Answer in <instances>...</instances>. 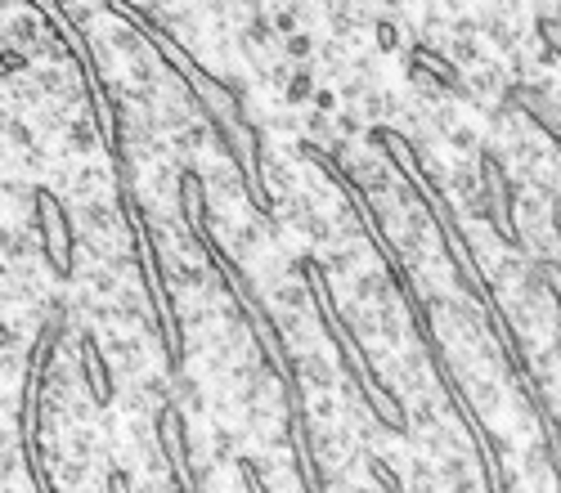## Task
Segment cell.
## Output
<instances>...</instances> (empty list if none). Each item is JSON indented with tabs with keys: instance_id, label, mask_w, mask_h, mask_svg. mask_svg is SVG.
I'll return each instance as SVG.
<instances>
[{
	"instance_id": "cell-19",
	"label": "cell",
	"mask_w": 561,
	"mask_h": 493,
	"mask_svg": "<svg viewBox=\"0 0 561 493\" xmlns=\"http://www.w3.org/2000/svg\"><path fill=\"white\" fill-rule=\"evenodd\" d=\"M86 283H90V292H95V296H113V301L126 292V278H122V274H113V269H90V274H86Z\"/></svg>"
},
{
	"instance_id": "cell-7",
	"label": "cell",
	"mask_w": 561,
	"mask_h": 493,
	"mask_svg": "<svg viewBox=\"0 0 561 493\" xmlns=\"http://www.w3.org/2000/svg\"><path fill=\"white\" fill-rule=\"evenodd\" d=\"M171 283H175V287H189V292H207V287H211L207 265H202V260H189V256H171Z\"/></svg>"
},
{
	"instance_id": "cell-5",
	"label": "cell",
	"mask_w": 561,
	"mask_h": 493,
	"mask_svg": "<svg viewBox=\"0 0 561 493\" xmlns=\"http://www.w3.org/2000/svg\"><path fill=\"white\" fill-rule=\"evenodd\" d=\"M302 377L310 381L315 395H333V386H337V368H333V359L324 350H306L302 354Z\"/></svg>"
},
{
	"instance_id": "cell-28",
	"label": "cell",
	"mask_w": 561,
	"mask_h": 493,
	"mask_svg": "<svg viewBox=\"0 0 561 493\" xmlns=\"http://www.w3.org/2000/svg\"><path fill=\"white\" fill-rule=\"evenodd\" d=\"M175 149H180V153H202V149H207V126L189 122L184 131H175Z\"/></svg>"
},
{
	"instance_id": "cell-33",
	"label": "cell",
	"mask_w": 561,
	"mask_h": 493,
	"mask_svg": "<svg viewBox=\"0 0 561 493\" xmlns=\"http://www.w3.org/2000/svg\"><path fill=\"white\" fill-rule=\"evenodd\" d=\"M5 140H10L14 149H28V144H32V126L19 122V117H10V122H5Z\"/></svg>"
},
{
	"instance_id": "cell-6",
	"label": "cell",
	"mask_w": 561,
	"mask_h": 493,
	"mask_svg": "<svg viewBox=\"0 0 561 493\" xmlns=\"http://www.w3.org/2000/svg\"><path fill=\"white\" fill-rule=\"evenodd\" d=\"M269 301H274L278 314H310L306 310V287L297 278H274L269 283Z\"/></svg>"
},
{
	"instance_id": "cell-30",
	"label": "cell",
	"mask_w": 561,
	"mask_h": 493,
	"mask_svg": "<svg viewBox=\"0 0 561 493\" xmlns=\"http://www.w3.org/2000/svg\"><path fill=\"white\" fill-rule=\"evenodd\" d=\"M364 189H369V193H378V198H382V193H391V171H387L382 162H364Z\"/></svg>"
},
{
	"instance_id": "cell-41",
	"label": "cell",
	"mask_w": 561,
	"mask_h": 493,
	"mask_svg": "<svg viewBox=\"0 0 561 493\" xmlns=\"http://www.w3.org/2000/svg\"><path fill=\"white\" fill-rule=\"evenodd\" d=\"M153 493H171V489H162V484H157V489H153Z\"/></svg>"
},
{
	"instance_id": "cell-25",
	"label": "cell",
	"mask_w": 561,
	"mask_h": 493,
	"mask_svg": "<svg viewBox=\"0 0 561 493\" xmlns=\"http://www.w3.org/2000/svg\"><path fill=\"white\" fill-rule=\"evenodd\" d=\"M284 332H288L297 345L315 350V345H310V336H315V323H310V314H284Z\"/></svg>"
},
{
	"instance_id": "cell-22",
	"label": "cell",
	"mask_w": 561,
	"mask_h": 493,
	"mask_svg": "<svg viewBox=\"0 0 561 493\" xmlns=\"http://www.w3.org/2000/svg\"><path fill=\"white\" fill-rule=\"evenodd\" d=\"M360 108H364V117H369V122H387V117L395 113V95H387V90H369Z\"/></svg>"
},
{
	"instance_id": "cell-35",
	"label": "cell",
	"mask_w": 561,
	"mask_h": 493,
	"mask_svg": "<svg viewBox=\"0 0 561 493\" xmlns=\"http://www.w3.org/2000/svg\"><path fill=\"white\" fill-rule=\"evenodd\" d=\"M72 457H86V462L95 457V435H90V430H77V435H72Z\"/></svg>"
},
{
	"instance_id": "cell-39",
	"label": "cell",
	"mask_w": 561,
	"mask_h": 493,
	"mask_svg": "<svg viewBox=\"0 0 561 493\" xmlns=\"http://www.w3.org/2000/svg\"><path fill=\"white\" fill-rule=\"evenodd\" d=\"M454 493H480V484H476V475H467V480H458V484H449Z\"/></svg>"
},
{
	"instance_id": "cell-37",
	"label": "cell",
	"mask_w": 561,
	"mask_h": 493,
	"mask_svg": "<svg viewBox=\"0 0 561 493\" xmlns=\"http://www.w3.org/2000/svg\"><path fill=\"white\" fill-rule=\"evenodd\" d=\"M315 113H337V90H319L315 95Z\"/></svg>"
},
{
	"instance_id": "cell-14",
	"label": "cell",
	"mask_w": 561,
	"mask_h": 493,
	"mask_svg": "<svg viewBox=\"0 0 561 493\" xmlns=\"http://www.w3.org/2000/svg\"><path fill=\"white\" fill-rule=\"evenodd\" d=\"M449 189H454V198H463V202H472V198H480V171L476 166H454V175H449Z\"/></svg>"
},
{
	"instance_id": "cell-26",
	"label": "cell",
	"mask_w": 561,
	"mask_h": 493,
	"mask_svg": "<svg viewBox=\"0 0 561 493\" xmlns=\"http://www.w3.org/2000/svg\"><path fill=\"white\" fill-rule=\"evenodd\" d=\"M310 417L319 421V426H337V417H342V404H337V395H310Z\"/></svg>"
},
{
	"instance_id": "cell-31",
	"label": "cell",
	"mask_w": 561,
	"mask_h": 493,
	"mask_svg": "<svg viewBox=\"0 0 561 493\" xmlns=\"http://www.w3.org/2000/svg\"><path fill=\"white\" fill-rule=\"evenodd\" d=\"M360 260H364V247H360V242H351V247H342V251H333V256H328V269L346 274V269H355Z\"/></svg>"
},
{
	"instance_id": "cell-8",
	"label": "cell",
	"mask_w": 561,
	"mask_h": 493,
	"mask_svg": "<svg viewBox=\"0 0 561 493\" xmlns=\"http://www.w3.org/2000/svg\"><path fill=\"white\" fill-rule=\"evenodd\" d=\"M512 162H516L525 175H539V166L548 162V144H543V140H530V135H516V140H512Z\"/></svg>"
},
{
	"instance_id": "cell-2",
	"label": "cell",
	"mask_w": 561,
	"mask_h": 493,
	"mask_svg": "<svg viewBox=\"0 0 561 493\" xmlns=\"http://www.w3.org/2000/svg\"><path fill=\"white\" fill-rule=\"evenodd\" d=\"M463 381H467V395H472V404L485 412V417H498L503 412V386L489 377V372H463Z\"/></svg>"
},
{
	"instance_id": "cell-20",
	"label": "cell",
	"mask_w": 561,
	"mask_h": 493,
	"mask_svg": "<svg viewBox=\"0 0 561 493\" xmlns=\"http://www.w3.org/2000/svg\"><path fill=\"white\" fill-rule=\"evenodd\" d=\"M503 77H507V72H503V64H494V59H489L485 68H476V72H472V90H476V95H498Z\"/></svg>"
},
{
	"instance_id": "cell-4",
	"label": "cell",
	"mask_w": 561,
	"mask_h": 493,
	"mask_svg": "<svg viewBox=\"0 0 561 493\" xmlns=\"http://www.w3.org/2000/svg\"><path fill=\"white\" fill-rule=\"evenodd\" d=\"M108 350H113V359H117V372H126V377H140V372L149 368V350H144L135 336L108 332Z\"/></svg>"
},
{
	"instance_id": "cell-17",
	"label": "cell",
	"mask_w": 561,
	"mask_h": 493,
	"mask_svg": "<svg viewBox=\"0 0 561 493\" xmlns=\"http://www.w3.org/2000/svg\"><path fill=\"white\" fill-rule=\"evenodd\" d=\"M449 55H454V64H458V68H472V72L489 64V59H485V50H480L472 37H458V41L449 46Z\"/></svg>"
},
{
	"instance_id": "cell-42",
	"label": "cell",
	"mask_w": 561,
	"mask_h": 493,
	"mask_svg": "<svg viewBox=\"0 0 561 493\" xmlns=\"http://www.w3.org/2000/svg\"><path fill=\"white\" fill-rule=\"evenodd\" d=\"M355 493H373V489H355Z\"/></svg>"
},
{
	"instance_id": "cell-23",
	"label": "cell",
	"mask_w": 561,
	"mask_h": 493,
	"mask_svg": "<svg viewBox=\"0 0 561 493\" xmlns=\"http://www.w3.org/2000/svg\"><path fill=\"white\" fill-rule=\"evenodd\" d=\"M86 480H90V462L86 457H64L59 462V484L64 489H81Z\"/></svg>"
},
{
	"instance_id": "cell-36",
	"label": "cell",
	"mask_w": 561,
	"mask_h": 493,
	"mask_svg": "<svg viewBox=\"0 0 561 493\" xmlns=\"http://www.w3.org/2000/svg\"><path fill=\"white\" fill-rule=\"evenodd\" d=\"M28 251H32V242H28V234H14V238L5 242V256H10V260H23Z\"/></svg>"
},
{
	"instance_id": "cell-18",
	"label": "cell",
	"mask_w": 561,
	"mask_h": 493,
	"mask_svg": "<svg viewBox=\"0 0 561 493\" xmlns=\"http://www.w3.org/2000/svg\"><path fill=\"white\" fill-rule=\"evenodd\" d=\"M229 251H234L238 260H251V256L260 251V229H256V225H238L234 238H229Z\"/></svg>"
},
{
	"instance_id": "cell-24",
	"label": "cell",
	"mask_w": 561,
	"mask_h": 493,
	"mask_svg": "<svg viewBox=\"0 0 561 493\" xmlns=\"http://www.w3.org/2000/svg\"><path fill=\"white\" fill-rule=\"evenodd\" d=\"M521 225L530 229V234H543V220H548V202L543 198H521Z\"/></svg>"
},
{
	"instance_id": "cell-16",
	"label": "cell",
	"mask_w": 561,
	"mask_h": 493,
	"mask_svg": "<svg viewBox=\"0 0 561 493\" xmlns=\"http://www.w3.org/2000/svg\"><path fill=\"white\" fill-rule=\"evenodd\" d=\"M108 46H113L117 55H126L131 64H135V59L144 55V46H140V37H135V32H131L126 23H113V28H108Z\"/></svg>"
},
{
	"instance_id": "cell-27",
	"label": "cell",
	"mask_w": 561,
	"mask_h": 493,
	"mask_svg": "<svg viewBox=\"0 0 561 493\" xmlns=\"http://www.w3.org/2000/svg\"><path fill=\"white\" fill-rule=\"evenodd\" d=\"M310 95H319L310 72H297V77H288V86H284V99H288V104H306Z\"/></svg>"
},
{
	"instance_id": "cell-10",
	"label": "cell",
	"mask_w": 561,
	"mask_h": 493,
	"mask_svg": "<svg viewBox=\"0 0 561 493\" xmlns=\"http://www.w3.org/2000/svg\"><path fill=\"white\" fill-rule=\"evenodd\" d=\"M113 319H117L122 327H131V332L144 327V305H140V292H135V287H126V292L113 301Z\"/></svg>"
},
{
	"instance_id": "cell-38",
	"label": "cell",
	"mask_w": 561,
	"mask_h": 493,
	"mask_svg": "<svg viewBox=\"0 0 561 493\" xmlns=\"http://www.w3.org/2000/svg\"><path fill=\"white\" fill-rule=\"evenodd\" d=\"M278 32L297 37V10H278Z\"/></svg>"
},
{
	"instance_id": "cell-13",
	"label": "cell",
	"mask_w": 561,
	"mask_h": 493,
	"mask_svg": "<svg viewBox=\"0 0 561 493\" xmlns=\"http://www.w3.org/2000/svg\"><path fill=\"white\" fill-rule=\"evenodd\" d=\"M476 144H480V131H476V126H467V122H458V126H449V131H445V149H449V153H458V157H472V153H476Z\"/></svg>"
},
{
	"instance_id": "cell-21",
	"label": "cell",
	"mask_w": 561,
	"mask_h": 493,
	"mask_svg": "<svg viewBox=\"0 0 561 493\" xmlns=\"http://www.w3.org/2000/svg\"><path fill=\"white\" fill-rule=\"evenodd\" d=\"M315 448H319L324 462H346V457H351V453H346V430H333V435L319 430V435H315Z\"/></svg>"
},
{
	"instance_id": "cell-9",
	"label": "cell",
	"mask_w": 561,
	"mask_h": 493,
	"mask_svg": "<svg viewBox=\"0 0 561 493\" xmlns=\"http://www.w3.org/2000/svg\"><path fill=\"white\" fill-rule=\"evenodd\" d=\"M378 327H382V341H387L391 350H409V345H404V314H400L395 301L378 305Z\"/></svg>"
},
{
	"instance_id": "cell-34",
	"label": "cell",
	"mask_w": 561,
	"mask_h": 493,
	"mask_svg": "<svg viewBox=\"0 0 561 493\" xmlns=\"http://www.w3.org/2000/svg\"><path fill=\"white\" fill-rule=\"evenodd\" d=\"M521 274H525L521 260H512V256H498V260H494V278H498V283H521Z\"/></svg>"
},
{
	"instance_id": "cell-11",
	"label": "cell",
	"mask_w": 561,
	"mask_h": 493,
	"mask_svg": "<svg viewBox=\"0 0 561 493\" xmlns=\"http://www.w3.org/2000/svg\"><path fill=\"white\" fill-rule=\"evenodd\" d=\"M413 426L427 435V430H436V426H445V408H440V399L427 390V395H418L413 399Z\"/></svg>"
},
{
	"instance_id": "cell-40",
	"label": "cell",
	"mask_w": 561,
	"mask_h": 493,
	"mask_svg": "<svg viewBox=\"0 0 561 493\" xmlns=\"http://www.w3.org/2000/svg\"><path fill=\"white\" fill-rule=\"evenodd\" d=\"M5 493H28V489H19V484H10V489H5Z\"/></svg>"
},
{
	"instance_id": "cell-32",
	"label": "cell",
	"mask_w": 561,
	"mask_h": 493,
	"mask_svg": "<svg viewBox=\"0 0 561 493\" xmlns=\"http://www.w3.org/2000/svg\"><path fill=\"white\" fill-rule=\"evenodd\" d=\"M284 50H288V59H310V55H315V37H310V32H297V37H288Z\"/></svg>"
},
{
	"instance_id": "cell-29",
	"label": "cell",
	"mask_w": 561,
	"mask_h": 493,
	"mask_svg": "<svg viewBox=\"0 0 561 493\" xmlns=\"http://www.w3.org/2000/svg\"><path fill=\"white\" fill-rule=\"evenodd\" d=\"M10 37H14L19 46H37V41H41V28H37V19L14 14V19H10Z\"/></svg>"
},
{
	"instance_id": "cell-12",
	"label": "cell",
	"mask_w": 561,
	"mask_h": 493,
	"mask_svg": "<svg viewBox=\"0 0 561 493\" xmlns=\"http://www.w3.org/2000/svg\"><path fill=\"white\" fill-rule=\"evenodd\" d=\"M99 149V140H95V126L86 122V117H77L72 126H68V153L72 157H90Z\"/></svg>"
},
{
	"instance_id": "cell-15",
	"label": "cell",
	"mask_w": 561,
	"mask_h": 493,
	"mask_svg": "<svg viewBox=\"0 0 561 493\" xmlns=\"http://www.w3.org/2000/svg\"><path fill=\"white\" fill-rule=\"evenodd\" d=\"M436 471H440V484H458V480H467L472 475V457L458 448V453H445V457H436Z\"/></svg>"
},
{
	"instance_id": "cell-1",
	"label": "cell",
	"mask_w": 561,
	"mask_h": 493,
	"mask_svg": "<svg viewBox=\"0 0 561 493\" xmlns=\"http://www.w3.org/2000/svg\"><path fill=\"white\" fill-rule=\"evenodd\" d=\"M391 301V287H387V278H382V269H373V265H364V269H355L351 274V305H387Z\"/></svg>"
},
{
	"instance_id": "cell-3",
	"label": "cell",
	"mask_w": 561,
	"mask_h": 493,
	"mask_svg": "<svg viewBox=\"0 0 561 493\" xmlns=\"http://www.w3.org/2000/svg\"><path fill=\"white\" fill-rule=\"evenodd\" d=\"M77 216H81V229L95 234V238H108L117 234V211L108 198H90V202H77Z\"/></svg>"
}]
</instances>
